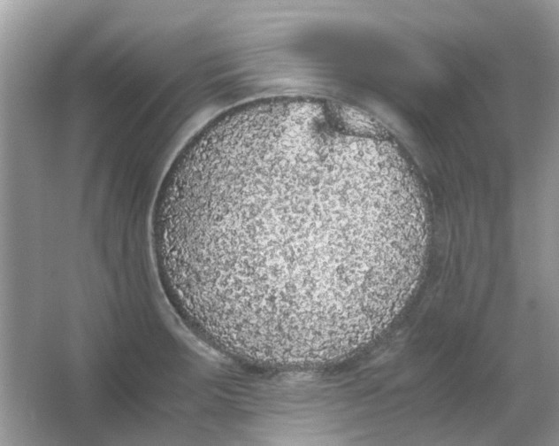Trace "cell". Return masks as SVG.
<instances>
[{"mask_svg": "<svg viewBox=\"0 0 559 446\" xmlns=\"http://www.w3.org/2000/svg\"><path fill=\"white\" fill-rule=\"evenodd\" d=\"M423 226L390 177L307 143L213 165L180 190L174 219L204 317L287 353L343 348L392 311Z\"/></svg>", "mask_w": 559, "mask_h": 446, "instance_id": "obj_1", "label": "cell"}]
</instances>
